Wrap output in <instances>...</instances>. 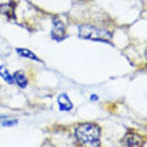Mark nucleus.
I'll list each match as a JSON object with an SVG mask.
<instances>
[{
  "instance_id": "nucleus-1",
  "label": "nucleus",
  "mask_w": 147,
  "mask_h": 147,
  "mask_svg": "<svg viewBox=\"0 0 147 147\" xmlns=\"http://www.w3.org/2000/svg\"><path fill=\"white\" fill-rule=\"evenodd\" d=\"M75 138L83 147H100V128L95 123H82L75 127Z\"/></svg>"
},
{
  "instance_id": "nucleus-2",
  "label": "nucleus",
  "mask_w": 147,
  "mask_h": 147,
  "mask_svg": "<svg viewBox=\"0 0 147 147\" xmlns=\"http://www.w3.org/2000/svg\"><path fill=\"white\" fill-rule=\"evenodd\" d=\"M79 36L82 39H88V40H96V42H111V34L103 28L94 27L91 24H82L79 26Z\"/></svg>"
},
{
  "instance_id": "nucleus-3",
  "label": "nucleus",
  "mask_w": 147,
  "mask_h": 147,
  "mask_svg": "<svg viewBox=\"0 0 147 147\" xmlns=\"http://www.w3.org/2000/svg\"><path fill=\"white\" fill-rule=\"evenodd\" d=\"M51 38L56 40V42H62L66 38V26L62 20L55 18L52 20V31H51Z\"/></svg>"
},
{
  "instance_id": "nucleus-4",
  "label": "nucleus",
  "mask_w": 147,
  "mask_h": 147,
  "mask_svg": "<svg viewBox=\"0 0 147 147\" xmlns=\"http://www.w3.org/2000/svg\"><path fill=\"white\" fill-rule=\"evenodd\" d=\"M15 7L16 4L12 1L0 4V15L5 16L8 20H15Z\"/></svg>"
},
{
  "instance_id": "nucleus-5",
  "label": "nucleus",
  "mask_w": 147,
  "mask_h": 147,
  "mask_svg": "<svg viewBox=\"0 0 147 147\" xmlns=\"http://www.w3.org/2000/svg\"><path fill=\"white\" fill-rule=\"evenodd\" d=\"M124 142H126L127 147H142V144H143L142 138L138 134H134V132H128L124 138Z\"/></svg>"
},
{
  "instance_id": "nucleus-6",
  "label": "nucleus",
  "mask_w": 147,
  "mask_h": 147,
  "mask_svg": "<svg viewBox=\"0 0 147 147\" xmlns=\"http://www.w3.org/2000/svg\"><path fill=\"white\" fill-rule=\"evenodd\" d=\"M58 105L62 111H70L72 110V102L70 100V98L67 96V94H62L58 98Z\"/></svg>"
},
{
  "instance_id": "nucleus-7",
  "label": "nucleus",
  "mask_w": 147,
  "mask_h": 147,
  "mask_svg": "<svg viewBox=\"0 0 147 147\" xmlns=\"http://www.w3.org/2000/svg\"><path fill=\"white\" fill-rule=\"evenodd\" d=\"M13 80H15V84H18L20 88H26L28 84L27 76L24 75L23 71H16V72L13 74Z\"/></svg>"
},
{
  "instance_id": "nucleus-8",
  "label": "nucleus",
  "mask_w": 147,
  "mask_h": 147,
  "mask_svg": "<svg viewBox=\"0 0 147 147\" xmlns=\"http://www.w3.org/2000/svg\"><path fill=\"white\" fill-rule=\"evenodd\" d=\"M16 52H18L22 58H27V59H31V60H35V62H40V59H39L34 52L27 50V48H16Z\"/></svg>"
},
{
  "instance_id": "nucleus-9",
  "label": "nucleus",
  "mask_w": 147,
  "mask_h": 147,
  "mask_svg": "<svg viewBox=\"0 0 147 147\" xmlns=\"http://www.w3.org/2000/svg\"><path fill=\"white\" fill-rule=\"evenodd\" d=\"M0 76L3 78L8 84H13V83H15V80H13V75L9 74V71H8V68L5 66H0Z\"/></svg>"
},
{
  "instance_id": "nucleus-10",
  "label": "nucleus",
  "mask_w": 147,
  "mask_h": 147,
  "mask_svg": "<svg viewBox=\"0 0 147 147\" xmlns=\"http://www.w3.org/2000/svg\"><path fill=\"white\" fill-rule=\"evenodd\" d=\"M18 122L16 120H8V122H3V126H12V124H16Z\"/></svg>"
},
{
  "instance_id": "nucleus-11",
  "label": "nucleus",
  "mask_w": 147,
  "mask_h": 147,
  "mask_svg": "<svg viewBox=\"0 0 147 147\" xmlns=\"http://www.w3.org/2000/svg\"><path fill=\"white\" fill-rule=\"evenodd\" d=\"M91 100H98V96L96 95H92V96H91Z\"/></svg>"
},
{
  "instance_id": "nucleus-12",
  "label": "nucleus",
  "mask_w": 147,
  "mask_h": 147,
  "mask_svg": "<svg viewBox=\"0 0 147 147\" xmlns=\"http://www.w3.org/2000/svg\"><path fill=\"white\" fill-rule=\"evenodd\" d=\"M146 59H147V52H146Z\"/></svg>"
}]
</instances>
